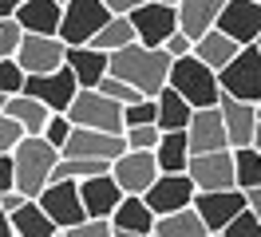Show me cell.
<instances>
[{
	"label": "cell",
	"instance_id": "obj_13",
	"mask_svg": "<svg viewBox=\"0 0 261 237\" xmlns=\"http://www.w3.org/2000/svg\"><path fill=\"white\" fill-rule=\"evenodd\" d=\"M24 91H32L36 99H44L51 111H67L75 103V95H80V79H75V71L64 63V67H56V71H36V75H28Z\"/></svg>",
	"mask_w": 261,
	"mask_h": 237
},
{
	"label": "cell",
	"instance_id": "obj_16",
	"mask_svg": "<svg viewBox=\"0 0 261 237\" xmlns=\"http://www.w3.org/2000/svg\"><path fill=\"white\" fill-rule=\"evenodd\" d=\"M186 139H190V150L202 154V150H226L229 146V130H226V115L222 107H198L190 126H186Z\"/></svg>",
	"mask_w": 261,
	"mask_h": 237
},
{
	"label": "cell",
	"instance_id": "obj_44",
	"mask_svg": "<svg viewBox=\"0 0 261 237\" xmlns=\"http://www.w3.org/2000/svg\"><path fill=\"white\" fill-rule=\"evenodd\" d=\"M249 205L257 209V218H261V186H257V190H249Z\"/></svg>",
	"mask_w": 261,
	"mask_h": 237
},
{
	"label": "cell",
	"instance_id": "obj_45",
	"mask_svg": "<svg viewBox=\"0 0 261 237\" xmlns=\"http://www.w3.org/2000/svg\"><path fill=\"white\" fill-rule=\"evenodd\" d=\"M253 146L261 150V123H257V135H253Z\"/></svg>",
	"mask_w": 261,
	"mask_h": 237
},
{
	"label": "cell",
	"instance_id": "obj_35",
	"mask_svg": "<svg viewBox=\"0 0 261 237\" xmlns=\"http://www.w3.org/2000/svg\"><path fill=\"white\" fill-rule=\"evenodd\" d=\"M123 135H127V146H135V150H154L159 139H163V126L159 123H139V126H127Z\"/></svg>",
	"mask_w": 261,
	"mask_h": 237
},
{
	"label": "cell",
	"instance_id": "obj_40",
	"mask_svg": "<svg viewBox=\"0 0 261 237\" xmlns=\"http://www.w3.org/2000/svg\"><path fill=\"white\" fill-rule=\"evenodd\" d=\"M166 51H170L174 60H178V56H190V51H194V40H190V36L178 28L174 36H170V40H166Z\"/></svg>",
	"mask_w": 261,
	"mask_h": 237
},
{
	"label": "cell",
	"instance_id": "obj_39",
	"mask_svg": "<svg viewBox=\"0 0 261 237\" xmlns=\"http://www.w3.org/2000/svg\"><path fill=\"white\" fill-rule=\"evenodd\" d=\"M16 186V154L12 150H0V194Z\"/></svg>",
	"mask_w": 261,
	"mask_h": 237
},
{
	"label": "cell",
	"instance_id": "obj_28",
	"mask_svg": "<svg viewBox=\"0 0 261 237\" xmlns=\"http://www.w3.org/2000/svg\"><path fill=\"white\" fill-rule=\"evenodd\" d=\"M238 51H242V44H238L229 32H222V28H210L202 40H194V56H202V60L210 63V67H218V71H222Z\"/></svg>",
	"mask_w": 261,
	"mask_h": 237
},
{
	"label": "cell",
	"instance_id": "obj_7",
	"mask_svg": "<svg viewBox=\"0 0 261 237\" xmlns=\"http://www.w3.org/2000/svg\"><path fill=\"white\" fill-rule=\"evenodd\" d=\"M111 16L115 12L107 8V0H64L60 36H64L67 44H91V36H95Z\"/></svg>",
	"mask_w": 261,
	"mask_h": 237
},
{
	"label": "cell",
	"instance_id": "obj_15",
	"mask_svg": "<svg viewBox=\"0 0 261 237\" xmlns=\"http://www.w3.org/2000/svg\"><path fill=\"white\" fill-rule=\"evenodd\" d=\"M127 150V135H115V130H99V126H80L71 130L64 154H80V158H119Z\"/></svg>",
	"mask_w": 261,
	"mask_h": 237
},
{
	"label": "cell",
	"instance_id": "obj_19",
	"mask_svg": "<svg viewBox=\"0 0 261 237\" xmlns=\"http://www.w3.org/2000/svg\"><path fill=\"white\" fill-rule=\"evenodd\" d=\"M111 221H115V237H154L159 214L150 209V202L143 194H127L119 202V209L111 214Z\"/></svg>",
	"mask_w": 261,
	"mask_h": 237
},
{
	"label": "cell",
	"instance_id": "obj_6",
	"mask_svg": "<svg viewBox=\"0 0 261 237\" xmlns=\"http://www.w3.org/2000/svg\"><path fill=\"white\" fill-rule=\"evenodd\" d=\"M249 205V190L229 186V190H198L194 194V209L202 214V221L210 225V233H226V225Z\"/></svg>",
	"mask_w": 261,
	"mask_h": 237
},
{
	"label": "cell",
	"instance_id": "obj_10",
	"mask_svg": "<svg viewBox=\"0 0 261 237\" xmlns=\"http://www.w3.org/2000/svg\"><path fill=\"white\" fill-rule=\"evenodd\" d=\"M40 205L48 209L51 218L60 221V233H64L67 225H80L87 218V205H83V190L75 178H51L44 194H40Z\"/></svg>",
	"mask_w": 261,
	"mask_h": 237
},
{
	"label": "cell",
	"instance_id": "obj_25",
	"mask_svg": "<svg viewBox=\"0 0 261 237\" xmlns=\"http://www.w3.org/2000/svg\"><path fill=\"white\" fill-rule=\"evenodd\" d=\"M154 99H159V126H163V130H186V126H190V119H194L198 107L178 91V87L166 83Z\"/></svg>",
	"mask_w": 261,
	"mask_h": 237
},
{
	"label": "cell",
	"instance_id": "obj_29",
	"mask_svg": "<svg viewBox=\"0 0 261 237\" xmlns=\"http://www.w3.org/2000/svg\"><path fill=\"white\" fill-rule=\"evenodd\" d=\"M154 154H159V166L170 174H178L190 166V139H186V130H163V139H159V146H154Z\"/></svg>",
	"mask_w": 261,
	"mask_h": 237
},
{
	"label": "cell",
	"instance_id": "obj_31",
	"mask_svg": "<svg viewBox=\"0 0 261 237\" xmlns=\"http://www.w3.org/2000/svg\"><path fill=\"white\" fill-rule=\"evenodd\" d=\"M238 186L242 190H257L261 186V150L257 146H238Z\"/></svg>",
	"mask_w": 261,
	"mask_h": 237
},
{
	"label": "cell",
	"instance_id": "obj_37",
	"mask_svg": "<svg viewBox=\"0 0 261 237\" xmlns=\"http://www.w3.org/2000/svg\"><path fill=\"white\" fill-rule=\"evenodd\" d=\"M24 135H28V126L20 123L16 115H8V111H4V115H0V150H16Z\"/></svg>",
	"mask_w": 261,
	"mask_h": 237
},
{
	"label": "cell",
	"instance_id": "obj_11",
	"mask_svg": "<svg viewBox=\"0 0 261 237\" xmlns=\"http://www.w3.org/2000/svg\"><path fill=\"white\" fill-rule=\"evenodd\" d=\"M111 174L119 178V186L127 190V194H147V190L154 186V178L163 174V166H159V154H154V150H135V146H127V150L111 162Z\"/></svg>",
	"mask_w": 261,
	"mask_h": 237
},
{
	"label": "cell",
	"instance_id": "obj_49",
	"mask_svg": "<svg viewBox=\"0 0 261 237\" xmlns=\"http://www.w3.org/2000/svg\"><path fill=\"white\" fill-rule=\"evenodd\" d=\"M170 4H178V0H170Z\"/></svg>",
	"mask_w": 261,
	"mask_h": 237
},
{
	"label": "cell",
	"instance_id": "obj_26",
	"mask_svg": "<svg viewBox=\"0 0 261 237\" xmlns=\"http://www.w3.org/2000/svg\"><path fill=\"white\" fill-rule=\"evenodd\" d=\"M154 237H214L194 205H182L174 214H163L154 221Z\"/></svg>",
	"mask_w": 261,
	"mask_h": 237
},
{
	"label": "cell",
	"instance_id": "obj_3",
	"mask_svg": "<svg viewBox=\"0 0 261 237\" xmlns=\"http://www.w3.org/2000/svg\"><path fill=\"white\" fill-rule=\"evenodd\" d=\"M170 87H178L194 107H214L222 103V79H218V67L202 60V56H178L174 67H170Z\"/></svg>",
	"mask_w": 261,
	"mask_h": 237
},
{
	"label": "cell",
	"instance_id": "obj_4",
	"mask_svg": "<svg viewBox=\"0 0 261 237\" xmlns=\"http://www.w3.org/2000/svg\"><path fill=\"white\" fill-rule=\"evenodd\" d=\"M67 115H71V123H80V126H99V130H115V135L127 130L123 103L111 99L107 91H99V87H80V95L67 107Z\"/></svg>",
	"mask_w": 261,
	"mask_h": 237
},
{
	"label": "cell",
	"instance_id": "obj_20",
	"mask_svg": "<svg viewBox=\"0 0 261 237\" xmlns=\"http://www.w3.org/2000/svg\"><path fill=\"white\" fill-rule=\"evenodd\" d=\"M218 28L229 32L238 44H257L261 36V0H229L222 16H218Z\"/></svg>",
	"mask_w": 261,
	"mask_h": 237
},
{
	"label": "cell",
	"instance_id": "obj_41",
	"mask_svg": "<svg viewBox=\"0 0 261 237\" xmlns=\"http://www.w3.org/2000/svg\"><path fill=\"white\" fill-rule=\"evenodd\" d=\"M139 4H147V0H107V8H111V12H123V16H130Z\"/></svg>",
	"mask_w": 261,
	"mask_h": 237
},
{
	"label": "cell",
	"instance_id": "obj_8",
	"mask_svg": "<svg viewBox=\"0 0 261 237\" xmlns=\"http://www.w3.org/2000/svg\"><path fill=\"white\" fill-rule=\"evenodd\" d=\"M135 32H139V40L150 47H166V40L182 28L178 24V4H170V0H147V4H139L135 12Z\"/></svg>",
	"mask_w": 261,
	"mask_h": 237
},
{
	"label": "cell",
	"instance_id": "obj_2",
	"mask_svg": "<svg viewBox=\"0 0 261 237\" xmlns=\"http://www.w3.org/2000/svg\"><path fill=\"white\" fill-rule=\"evenodd\" d=\"M12 154H16V186L28 198H40L44 186L56 178V162L64 158V150L48 135H24Z\"/></svg>",
	"mask_w": 261,
	"mask_h": 237
},
{
	"label": "cell",
	"instance_id": "obj_43",
	"mask_svg": "<svg viewBox=\"0 0 261 237\" xmlns=\"http://www.w3.org/2000/svg\"><path fill=\"white\" fill-rule=\"evenodd\" d=\"M24 0H0V16H16Z\"/></svg>",
	"mask_w": 261,
	"mask_h": 237
},
{
	"label": "cell",
	"instance_id": "obj_24",
	"mask_svg": "<svg viewBox=\"0 0 261 237\" xmlns=\"http://www.w3.org/2000/svg\"><path fill=\"white\" fill-rule=\"evenodd\" d=\"M12 233L16 237H60V221L40 205V198H28L12 214Z\"/></svg>",
	"mask_w": 261,
	"mask_h": 237
},
{
	"label": "cell",
	"instance_id": "obj_47",
	"mask_svg": "<svg viewBox=\"0 0 261 237\" xmlns=\"http://www.w3.org/2000/svg\"><path fill=\"white\" fill-rule=\"evenodd\" d=\"M257 115H261V99H257Z\"/></svg>",
	"mask_w": 261,
	"mask_h": 237
},
{
	"label": "cell",
	"instance_id": "obj_34",
	"mask_svg": "<svg viewBox=\"0 0 261 237\" xmlns=\"http://www.w3.org/2000/svg\"><path fill=\"white\" fill-rule=\"evenodd\" d=\"M24 83H28V71H24V63H20L16 56H12V60H0V91L4 95H20Z\"/></svg>",
	"mask_w": 261,
	"mask_h": 237
},
{
	"label": "cell",
	"instance_id": "obj_27",
	"mask_svg": "<svg viewBox=\"0 0 261 237\" xmlns=\"http://www.w3.org/2000/svg\"><path fill=\"white\" fill-rule=\"evenodd\" d=\"M8 115H16L20 123L28 126V135H44V126H48V119L56 115V111L44 103V99H36L32 91H20V95H8Z\"/></svg>",
	"mask_w": 261,
	"mask_h": 237
},
{
	"label": "cell",
	"instance_id": "obj_12",
	"mask_svg": "<svg viewBox=\"0 0 261 237\" xmlns=\"http://www.w3.org/2000/svg\"><path fill=\"white\" fill-rule=\"evenodd\" d=\"M67 40L64 36H44V32H28L24 36V44H20L16 60L24 63V71L36 75V71H56V67H64L67 63Z\"/></svg>",
	"mask_w": 261,
	"mask_h": 237
},
{
	"label": "cell",
	"instance_id": "obj_9",
	"mask_svg": "<svg viewBox=\"0 0 261 237\" xmlns=\"http://www.w3.org/2000/svg\"><path fill=\"white\" fill-rule=\"evenodd\" d=\"M190 178H194L198 190H229L238 186V154L233 146L226 150H202V154H190Z\"/></svg>",
	"mask_w": 261,
	"mask_h": 237
},
{
	"label": "cell",
	"instance_id": "obj_36",
	"mask_svg": "<svg viewBox=\"0 0 261 237\" xmlns=\"http://www.w3.org/2000/svg\"><path fill=\"white\" fill-rule=\"evenodd\" d=\"M222 237H261V218H257V209L253 205H245L238 218L226 225V233Z\"/></svg>",
	"mask_w": 261,
	"mask_h": 237
},
{
	"label": "cell",
	"instance_id": "obj_46",
	"mask_svg": "<svg viewBox=\"0 0 261 237\" xmlns=\"http://www.w3.org/2000/svg\"><path fill=\"white\" fill-rule=\"evenodd\" d=\"M4 107H8V95L0 91V115H4Z\"/></svg>",
	"mask_w": 261,
	"mask_h": 237
},
{
	"label": "cell",
	"instance_id": "obj_32",
	"mask_svg": "<svg viewBox=\"0 0 261 237\" xmlns=\"http://www.w3.org/2000/svg\"><path fill=\"white\" fill-rule=\"evenodd\" d=\"M24 24H20L16 16H0V60H12L24 44Z\"/></svg>",
	"mask_w": 261,
	"mask_h": 237
},
{
	"label": "cell",
	"instance_id": "obj_1",
	"mask_svg": "<svg viewBox=\"0 0 261 237\" xmlns=\"http://www.w3.org/2000/svg\"><path fill=\"white\" fill-rule=\"evenodd\" d=\"M170 67H174V56L166 47H150L143 40L111 51V71L123 75L127 83H135L143 95H159L170 83Z\"/></svg>",
	"mask_w": 261,
	"mask_h": 237
},
{
	"label": "cell",
	"instance_id": "obj_14",
	"mask_svg": "<svg viewBox=\"0 0 261 237\" xmlns=\"http://www.w3.org/2000/svg\"><path fill=\"white\" fill-rule=\"evenodd\" d=\"M194 194H198V186H194V178H190V170H178V174L163 170L143 198H147L150 209L163 218V214H174L182 205H194Z\"/></svg>",
	"mask_w": 261,
	"mask_h": 237
},
{
	"label": "cell",
	"instance_id": "obj_23",
	"mask_svg": "<svg viewBox=\"0 0 261 237\" xmlns=\"http://www.w3.org/2000/svg\"><path fill=\"white\" fill-rule=\"evenodd\" d=\"M16 20L24 24V32H44V36H60L64 24V0H24Z\"/></svg>",
	"mask_w": 261,
	"mask_h": 237
},
{
	"label": "cell",
	"instance_id": "obj_30",
	"mask_svg": "<svg viewBox=\"0 0 261 237\" xmlns=\"http://www.w3.org/2000/svg\"><path fill=\"white\" fill-rule=\"evenodd\" d=\"M139 40V32H135V20L130 16H123V12H115L103 28L91 36V44L95 47H103V51H119V47H127V44H135Z\"/></svg>",
	"mask_w": 261,
	"mask_h": 237
},
{
	"label": "cell",
	"instance_id": "obj_22",
	"mask_svg": "<svg viewBox=\"0 0 261 237\" xmlns=\"http://www.w3.org/2000/svg\"><path fill=\"white\" fill-rule=\"evenodd\" d=\"M229 0H178V24L190 40H202L210 28H218V16Z\"/></svg>",
	"mask_w": 261,
	"mask_h": 237
},
{
	"label": "cell",
	"instance_id": "obj_42",
	"mask_svg": "<svg viewBox=\"0 0 261 237\" xmlns=\"http://www.w3.org/2000/svg\"><path fill=\"white\" fill-rule=\"evenodd\" d=\"M8 233H12V214L0 205V237H8Z\"/></svg>",
	"mask_w": 261,
	"mask_h": 237
},
{
	"label": "cell",
	"instance_id": "obj_5",
	"mask_svg": "<svg viewBox=\"0 0 261 237\" xmlns=\"http://www.w3.org/2000/svg\"><path fill=\"white\" fill-rule=\"evenodd\" d=\"M218 79H222V91L257 103L261 99V47L257 44H242V51L218 71Z\"/></svg>",
	"mask_w": 261,
	"mask_h": 237
},
{
	"label": "cell",
	"instance_id": "obj_38",
	"mask_svg": "<svg viewBox=\"0 0 261 237\" xmlns=\"http://www.w3.org/2000/svg\"><path fill=\"white\" fill-rule=\"evenodd\" d=\"M71 130H75V123H71V115H67V111H56V115L48 119V126H44V135H48V139L56 142L60 150L67 146V139H71Z\"/></svg>",
	"mask_w": 261,
	"mask_h": 237
},
{
	"label": "cell",
	"instance_id": "obj_17",
	"mask_svg": "<svg viewBox=\"0 0 261 237\" xmlns=\"http://www.w3.org/2000/svg\"><path fill=\"white\" fill-rule=\"evenodd\" d=\"M222 115H226V130H229V146L238 150V146H253V135H257V103H249V99H238V95L222 91Z\"/></svg>",
	"mask_w": 261,
	"mask_h": 237
},
{
	"label": "cell",
	"instance_id": "obj_48",
	"mask_svg": "<svg viewBox=\"0 0 261 237\" xmlns=\"http://www.w3.org/2000/svg\"><path fill=\"white\" fill-rule=\"evenodd\" d=\"M257 47H261V36H257Z\"/></svg>",
	"mask_w": 261,
	"mask_h": 237
},
{
	"label": "cell",
	"instance_id": "obj_18",
	"mask_svg": "<svg viewBox=\"0 0 261 237\" xmlns=\"http://www.w3.org/2000/svg\"><path fill=\"white\" fill-rule=\"evenodd\" d=\"M80 190H83V205H87V218H111L115 209H119V202L127 198V190L119 186V178H115L111 170L83 178Z\"/></svg>",
	"mask_w": 261,
	"mask_h": 237
},
{
	"label": "cell",
	"instance_id": "obj_33",
	"mask_svg": "<svg viewBox=\"0 0 261 237\" xmlns=\"http://www.w3.org/2000/svg\"><path fill=\"white\" fill-rule=\"evenodd\" d=\"M123 123L127 126H139V123H159V99L147 95V99H135L123 107Z\"/></svg>",
	"mask_w": 261,
	"mask_h": 237
},
{
	"label": "cell",
	"instance_id": "obj_21",
	"mask_svg": "<svg viewBox=\"0 0 261 237\" xmlns=\"http://www.w3.org/2000/svg\"><path fill=\"white\" fill-rule=\"evenodd\" d=\"M67 67L75 71L80 87H99L103 75L111 71V51H103L95 44H71L67 47Z\"/></svg>",
	"mask_w": 261,
	"mask_h": 237
}]
</instances>
